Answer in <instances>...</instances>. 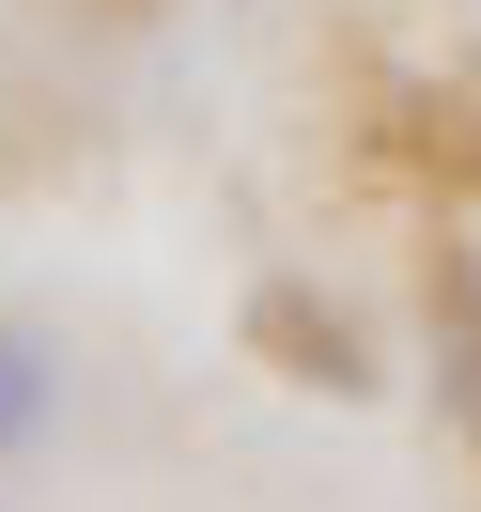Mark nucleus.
I'll list each match as a JSON object with an SVG mask.
<instances>
[{"mask_svg":"<svg viewBox=\"0 0 481 512\" xmlns=\"http://www.w3.org/2000/svg\"><path fill=\"white\" fill-rule=\"evenodd\" d=\"M47 404H63V357H47L32 326H0V450H32Z\"/></svg>","mask_w":481,"mask_h":512,"instance_id":"f03ea898","label":"nucleus"},{"mask_svg":"<svg viewBox=\"0 0 481 512\" xmlns=\"http://www.w3.org/2000/svg\"><path fill=\"white\" fill-rule=\"evenodd\" d=\"M435 342H450V404L481 419V264H450V280H435Z\"/></svg>","mask_w":481,"mask_h":512,"instance_id":"7ed1b4c3","label":"nucleus"},{"mask_svg":"<svg viewBox=\"0 0 481 512\" xmlns=\"http://www.w3.org/2000/svg\"><path fill=\"white\" fill-rule=\"evenodd\" d=\"M249 342L280 357L295 388H357V342H342V326L311 311V295H249Z\"/></svg>","mask_w":481,"mask_h":512,"instance_id":"f257e3e1","label":"nucleus"}]
</instances>
